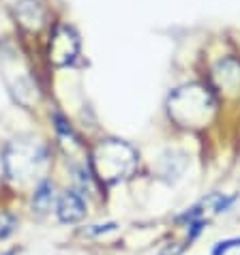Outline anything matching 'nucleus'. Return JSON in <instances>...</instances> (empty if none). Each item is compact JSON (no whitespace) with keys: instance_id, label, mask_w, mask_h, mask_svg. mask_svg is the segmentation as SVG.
Masks as SVG:
<instances>
[{"instance_id":"6","label":"nucleus","mask_w":240,"mask_h":255,"mask_svg":"<svg viewBox=\"0 0 240 255\" xmlns=\"http://www.w3.org/2000/svg\"><path fill=\"white\" fill-rule=\"evenodd\" d=\"M56 217L65 225L80 223L86 217V202H84V197L73 189H67L65 193H60L58 202H56Z\"/></svg>"},{"instance_id":"1","label":"nucleus","mask_w":240,"mask_h":255,"mask_svg":"<svg viewBox=\"0 0 240 255\" xmlns=\"http://www.w3.org/2000/svg\"><path fill=\"white\" fill-rule=\"evenodd\" d=\"M49 163V150L43 141L32 137L13 139L2 152L4 176L11 182L26 185L32 180H43V169Z\"/></svg>"},{"instance_id":"9","label":"nucleus","mask_w":240,"mask_h":255,"mask_svg":"<svg viewBox=\"0 0 240 255\" xmlns=\"http://www.w3.org/2000/svg\"><path fill=\"white\" fill-rule=\"evenodd\" d=\"M17 17L26 28H39L45 22V11L37 0H19L17 4Z\"/></svg>"},{"instance_id":"11","label":"nucleus","mask_w":240,"mask_h":255,"mask_svg":"<svg viewBox=\"0 0 240 255\" xmlns=\"http://www.w3.org/2000/svg\"><path fill=\"white\" fill-rule=\"evenodd\" d=\"M240 247V236L238 238H230V240H223V243H217V247L213 249V255H225L232 249H238Z\"/></svg>"},{"instance_id":"5","label":"nucleus","mask_w":240,"mask_h":255,"mask_svg":"<svg viewBox=\"0 0 240 255\" xmlns=\"http://www.w3.org/2000/svg\"><path fill=\"white\" fill-rule=\"evenodd\" d=\"M232 204H234V197H225L221 193H210L208 197H204L202 202H197L195 206L189 208L185 215L180 217V221H187V223H193V221H206L208 217L219 215V212L228 210Z\"/></svg>"},{"instance_id":"7","label":"nucleus","mask_w":240,"mask_h":255,"mask_svg":"<svg viewBox=\"0 0 240 255\" xmlns=\"http://www.w3.org/2000/svg\"><path fill=\"white\" fill-rule=\"evenodd\" d=\"M213 77L219 90L225 95H240V62L236 58H223L213 69Z\"/></svg>"},{"instance_id":"10","label":"nucleus","mask_w":240,"mask_h":255,"mask_svg":"<svg viewBox=\"0 0 240 255\" xmlns=\"http://www.w3.org/2000/svg\"><path fill=\"white\" fill-rule=\"evenodd\" d=\"M17 230V219L11 212H0V240H6Z\"/></svg>"},{"instance_id":"2","label":"nucleus","mask_w":240,"mask_h":255,"mask_svg":"<svg viewBox=\"0 0 240 255\" xmlns=\"http://www.w3.org/2000/svg\"><path fill=\"white\" fill-rule=\"evenodd\" d=\"M137 167V152L135 148L120 139H105L99 141L90 152V174L93 178L105 185H114L124 180L135 172Z\"/></svg>"},{"instance_id":"8","label":"nucleus","mask_w":240,"mask_h":255,"mask_svg":"<svg viewBox=\"0 0 240 255\" xmlns=\"http://www.w3.org/2000/svg\"><path fill=\"white\" fill-rule=\"evenodd\" d=\"M56 204V187L52 180H39V185L34 187L32 193V212L37 215H47L52 206Z\"/></svg>"},{"instance_id":"3","label":"nucleus","mask_w":240,"mask_h":255,"mask_svg":"<svg viewBox=\"0 0 240 255\" xmlns=\"http://www.w3.org/2000/svg\"><path fill=\"white\" fill-rule=\"evenodd\" d=\"M217 108L215 97L200 84L178 88L169 97V116L182 127H200L208 123Z\"/></svg>"},{"instance_id":"12","label":"nucleus","mask_w":240,"mask_h":255,"mask_svg":"<svg viewBox=\"0 0 240 255\" xmlns=\"http://www.w3.org/2000/svg\"><path fill=\"white\" fill-rule=\"evenodd\" d=\"M95 230H86V234H90V236H97V234H105V232H114L116 230V223H105V225H93Z\"/></svg>"},{"instance_id":"4","label":"nucleus","mask_w":240,"mask_h":255,"mask_svg":"<svg viewBox=\"0 0 240 255\" xmlns=\"http://www.w3.org/2000/svg\"><path fill=\"white\" fill-rule=\"evenodd\" d=\"M80 52V41L69 26H56L49 41V60L56 67H67Z\"/></svg>"}]
</instances>
